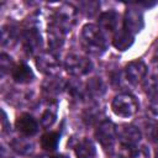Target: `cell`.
<instances>
[{"instance_id": "cell-6", "label": "cell", "mask_w": 158, "mask_h": 158, "mask_svg": "<svg viewBox=\"0 0 158 158\" xmlns=\"http://www.w3.org/2000/svg\"><path fill=\"white\" fill-rule=\"evenodd\" d=\"M144 26V21H143V15L142 11H139L136 7H130L126 10L125 12V17H123V30L127 31L128 33H131L132 36H135L136 33H138Z\"/></svg>"}, {"instance_id": "cell-29", "label": "cell", "mask_w": 158, "mask_h": 158, "mask_svg": "<svg viewBox=\"0 0 158 158\" xmlns=\"http://www.w3.org/2000/svg\"><path fill=\"white\" fill-rule=\"evenodd\" d=\"M153 59H154V62H157V63H158V46H157V47H156V49H154Z\"/></svg>"}, {"instance_id": "cell-4", "label": "cell", "mask_w": 158, "mask_h": 158, "mask_svg": "<svg viewBox=\"0 0 158 158\" xmlns=\"http://www.w3.org/2000/svg\"><path fill=\"white\" fill-rule=\"evenodd\" d=\"M95 137L105 151H111L116 142V127L111 121H102L95 130Z\"/></svg>"}, {"instance_id": "cell-24", "label": "cell", "mask_w": 158, "mask_h": 158, "mask_svg": "<svg viewBox=\"0 0 158 158\" xmlns=\"http://www.w3.org/2000/svg\"><path fill=\"white\" fill-rule=\"evenodd\" d=\"M132 158H149V149L144 144H137L131 148Z\"/></svg>"}, {"instance_id": "cell-19", "label": "cell", "mask_w": 158, "mask_h": 158, "mask_svg": "<svg viewBox=\"0 0 158 158\" xmlns=\"http://www.w3.org/2000/svg\"><path fill=\"white\" fill-rule=\"evenodd\" d=\"M59 132H47L41 138V146L46 151H53L56 149L58 141H59Z\"/></svg>"}, {"instance_id": "cell-5", "label": "cell", "mask_w": 158, "mask_h": 158, "mask_svg": "<svg viewBox=\"0 0 158 158\" xmlns=\"http://www.w3.org/2000/svg\"><path fill=\"white\" fill-rule=\"evenodd\" d=\"M116 137L120 143L126 148H133L141 139V131L130 123H122L116 127Z\"/></svg>"}, {"instance_id": "cell-17", "label": "cell", "mask_w": 158, "mask_h": 158, "mask_svg": "<svg viewBox=\"0 0 158 158\" xmlns=\"http://www.w3.org/2000/svg\"><path fill=\"white\" fill-rule=\"evenodd\" d=\"M106 85L100 78H91L86 84V93L93 98H100L105 94Z\"/></svg>"}, {"instance_id": "cell-9", "label": "cell", "mask_w": 158, "mask_h": 158, "mask_svg": "<svg viewBox=\"0 0 158 158\" xmlns=\"http://www.w3.org/2000/svg\"><path fill=\"white\" fill-rule=\"evenodd\" d=\"M146 74H147V65L144 64V62L139 59L130 62L125 68V75L131 84L139 83L146 77Z\"/></svg>"}, {"instance_id": "cell-32", "label": "cell", "mask_w": 158, "mask_h": 158, "mask_svg": "<svg viewBox=\"0 0 158 158\" xmlns=\"http://www.w3.org/2000/svg\"><path fill=\"white\" fill-rule=\"evenodd\" d=\"M114 158H126V157H123V156H116V157H114Z\"/></svg>"}, {"instance_id": "cell-2", "label": "cell", "mask_w": 158, "mask_h": 158, "mask_svg": "<svg viewBox=\"0 0 158 158\" xmlns=\"http://www.w3.org/2000/svg\"><path fill=\"white\" fill-rule=\"evenodd\" d=\"M111 109L120 117H131L138 110V102L131 94L122 93L114 98Z\"/></svg>"}, {"instance_id": "cell-1", "label": "cell", "mask_w": 158, "mask_h": 158, "mask_svg": "<svg viewBox=\"0 0 158 158\" xmlns=\"http://www.w3.org/2000/svg\"><path fill=\"white\" fill-rule=\"evenodd\" d=\"M80 44L86 53L93 56L102 54L107 47L105 33L99 28V26L93 23L83 26L80 32Z\"/></svg>"}, {"instance_id": "cell-26", "label": "cell", "mask_w": 158, "mask_h": 158, "mask_svg": "<svg viewBox=\"0 0 158 158\" xmlns=\"http://www.w3.org/2000/svg\"><path fill=\"white\" fill-rule=\"evenodd\" d=\"M100 116V110L98 107H90L85 111L84 118L88 121V123H93L94 121L98 120V117Z\"/></svg>"}, {"instance_id": "cell-12", "label": "cell", "mask_w": 158, "mask_h": 158, "mask_svg": "<svg viewBox=\"0 0 158 158\" xmlns=\"http://www.w3.org/2000/svg\"><path fill=\"white\" fill-rule=\"evenodd\" d=\"M65 30L62 28L60 26H58L57 23L52 22L48 26V44L51 48L53 49H58L63 46L64 43V38H65Z\"/></svg>"}, {"instance_id": "cell-7", "label": "cell", "mask_w": 158, "mask_h": 158, "mask_svg": "<svg viewBox=\"0 0 158 158\" xmlns=\"http://www.w3.org/2000/svg\"><path fill=\"white\" fill-rule=\"evenodd\" d=\"M36 65L43 74L53 75L59 70V59L53 52L46 51L37 57Z\"/></svg>"}, {"instance_id": "cell-22", "label": "cell", "mask_w": 158, "mask_h": 158, "mask_svg": "<svg viewBox=\"0 0 158 158\" xmlns=\"http://www.w3.org/2000/svg\"><path fill=\"white\" fill-rule=\"evenodd\" d=\"M146 132L152 142L158 143V121H154V120L148 121L146 126Z\"/></svg>"}, {"instance_id": "cell-27", "label": "cell", "mask_w": 158, "mask_h": 158, "mask_svg": "<svg viewBox=\"0 0 158 158\" xmlns=\"http://www.w3.org/2000/svg\"><path fill=\"white\" fill-rule=\"evenodd\" d=\"M69 93L72 94V96L74 98V99H81L83 98V93H84V90L81 89V85L80 84H78V83H72L70 85H69Z\"/></svg>"}, {"instance_id": "cell-18", "label": "cell", "mask_w": 158, "mask_h": 158, "mask_svg": "<svg viewBox=\"0 0 158 158\" xmlns=\"http://www.w3.org/2000/svg\"><path fill=\"white\" fill-rule=\"evenodd\" d=\"M17 42V31L12 26H4L1 28V46L14 47Z\"/></svg>"}, {"instance_id": "cell-14", "label": "cell", "mask_w": 158, "mask_h": 158, "mask_svg": "<svg viewBox=\"0 0 158 158\" xmlns=\"http://www.w3.org/2000/svg\"><path fill=\"white\" fill-rule=\"evenodd\" d=\"M12 79L19 84H27L33 80V73L26 63H20L11 70Z\"/></svg>"}, {"instance_id": "cell-8", "label": "cell", "mask_w": 158, "mask_h": 158, "mask_svg": "<svg viewBox=\"0 0 158 158\" xmlns=\"http://www.w3.org/2000/svg\"><path fill=\"white\" fill-rule=\"evenodd\" d=\"M75 19H77V9L69 4H63L56 10L53 22L67 31L68 27H70L75 22Z\"/></svg>"}, {"instance_id": "cell-11", "label": "cell", "mask_w": 158, "mask_h": 158, "mask_svg": "<svg viewBox=\"0 0 158 158\" xmlns=\"http://www.w3.org/2000/svg\"><path fill=\"white\" fill-rule=\"evenodd\" d=\"M23 47L28 53H36L42 47V38L36 28H28L23 33Z\"/></svg>"}, {"instance_id": "cell-23", "label": "cell", "mask_w": 158, "mask_h": 158, "mask_svg": "<svg viewBox=\"0 0 158 158\" xmlns=\"http://www.w3.org/2000/svg\"><path fill=\"white\" fill-rule=\"evenodd\" d=\"M11 146L14 147V149L15 151H17V152H20V153H28V152H31V149H32V144L31 143H28V142H25L23 139H19V138H16V139H14L12 142H11Z\"/></svg>"}, {"instance_id": "cell-10", "label": "cell", "mask_w": 158, "mask_h": 158, "mask_svg": "<svg viewBox=\"0 0 158 158\" xmlns=\"http://www.w3.org/2000/svg\"><path fill=\"white\" fill-rule=\"evenodd\" d=\"M15 125H16L17 131L27 137L36 135L38 131V123L30 114H21L16 118Z\"/></svg>"}, {"instance_id": "cell-21", "label": "cell", "mask_w": 158, "mask_h": 158, "mask_svg": "<svg viewBox=\"0 0 158 158\" xmlns=\"http://www.w3.org/2000/svg\"><path fill=\"white\" fill-rule=\"evenodd\" d=\"M57 118V114H56V110L54 109H47L43 114H42V117H41V126L47 128V127H51L54 121Z\"/></svg>"}, {"instance_id": "cell-31", "label": "cell", "mask_w": 158, "mask_h": 158, "mask_svg": "<svg viewBox=\"0 0 158 158\" xmlns=\"http://www.w3.org/2000/svg\"><path fill=\"white\" fill-rule=\"evenodd\" d=\"M154 158H158V148L156 149V153H154Z\"/></svg>"}, {"instance_id": "cell-20", "label": "cell", "mask_w": 158, "mask_h": 158, "mask_svg": "<svg viewBox=\"0 0 158 158\" xmlns=\"http://www.w3.org/2000/svg\"><path fill=\"white\" fill-rule=\"evenodd\" d=\"M143 90L153 100H158V77L152 75L147 78L143 83Z\"/></svg>"}, {"instance_id": "cell-13", "label": "cell", "mask_w": 158, "mask_h": 158, "mask_svg": "<svg viewBox=\"0 0 158 158\" xmlns=\"http://www.w3.org/2000/svg\"><path fill=\"white\" fill-rule=\"evenodd\" d=\"M117 20H118V15L116 11L114 10L105 11L99 17V28L104 33H112L116 30Z\"/></svg>"}, {"instance_id": "cell-25", "label": "cell", "mask_w": 158, "mask_h": 158, "mask_svg": "<svg viewBox=\"0 0 158 158\" xmlns=\"http://www.w3.org/2000/svg\"><path fill=\"white\" fill-rule=\"evenodd\" d=\"M14 67H15V65H12V60H11V58H10L7 54L2 53V54L0 56V68H1L2 74L6 73V72L10 70V69L12 70Z\"/></svg>"}, {"instance_id": "cell-30", "label": "cell", "mask_w": 158, "mask_h": 158, "mask_svg": "<svg viewBox=\"0 0 158 158\" xmlns=\"http://www.w3.org/2000/svg\"><path fill=\"white\" fill-rule=\"evenodd\" d=\"M52 158H69L68 156H65V154H56L54 157H52Z\"/></svg>"}, {"instance_id": "cell-15", "label": "cell", "mask_w": 158, "mask_h": 158, "mask_svg": "<svg viewBox=\"0 0 158 158\" xmlns=\"http://www.w3.org/2000/svg\"><path fill=\"white\" fill-rule=\"evenodd\" d=\"M77 158H96V148L89 138H83L75 146Z\"/></svg>"}, {"instance_id": "cell-3", "label": "cell", "mask_w": 158, "mask_h": 158, "mask_svg": "<svg viewBox=\"0 0 158 158\" xmlns=\"http://www.w3.org/2000/svg\"><path fill=\"white\" fill-rule=\"evenodd\" d=\"M65 70L74 75V77H81L91 72L93 69V63L89 58L79 56V54H69L65 58L64 62Z\"/></svg>"}, {"instance_id": "cell-28", "label": "cell", "mask_w": 158, "mask_h": 158, "mask_svg": "<svg viewBox=\"0 0 158 158\" xmlns=\"http://www.w3.org/2000/svg\"><path fill=\"white\" fill-rule=\"evenodd\" d=\"M95 5H96V2H91V1H89V2H83V4H81L83 10H85L86 14H89L90 16L94 15V14L96 12V10H98V7H91V6H95Z\"/></svg>"}, {"instance_id": "cell-16", "label": "cell", "mask_w": 158, "mask_h": 158, "mask_svg": "<svg viewBox=\"0 0 158 158\" xmlns=\"http://www.w3.org/2000/svg\"><path fill=\"white\" fill-rule=\"evenodd\" d=\"M133 38H135V36H132L131 33H128L127 31L121 28L120 31H117L115 33L112 43H114L115 48H117L118 51H126L132 46Z\"/></svg>"}]
</instances>
